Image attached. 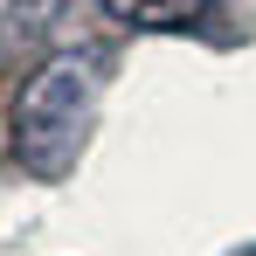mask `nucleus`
<instances>
[{
    "label": "nucleus",
    "instance_id": "obj_4",
    "mask_svg": "<svg viewBox=\"0 0 256 256\" xmlns=\"http://www.w3.org/2000/svg\"><path fill=\"white\" fill-rule=\"evenodd\" d=\"M250 256H256V250H250Z\"/></svg>",
    "mask_w": 256,
    "mask_h": 256
},
{
    "label": "nucleus",
    "instance_id": "obj_1",
    "mask_svg": "<svg viewBox=\"0 0 256 256\" xmlns=\"http://www.w3.org/2000/svg\"><path fill=\"white\" fill-rule=\"evenodd\" d=\"M97 125V70L90 56H48L14 97V160L35 180H62Z\"/></svg>",
    "mask_w": 256,
    "mask_h": 256
},
{
    "label": "nucleus",
    "instance_id": "obj_3",
    "mask_svg": "<svg viewBox=\"0 0 256 256\" xmlns=\"http://www.w3.org/2000/svg\"><path fill=\"white\" fill-rule=\"evenodd\" d=\"M62 14V0H0V42H28L48 35V21Z\"/></svg>",
    "mask_w": 256,
    "mask_h": 256
},
{
    "label": "nucleus",
    "instance_id": "obj_2",
    "mask_svg": "<svg viewBox=\"0 0 256 256\" xmlns=\"http://www.w3.org/2000/svg\"><path fill=\"white\" fill-rule=\"evenodd\" d=\"M111 21L125 28H146V35H173V28H194L214 0H97Z\"/></svg>",
    "mask_w": 256,
    "mask_h": 256
}]
</instances>
